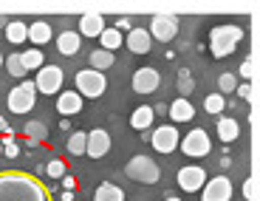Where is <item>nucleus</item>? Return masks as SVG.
Instances as JSON below:
<instances>
[{
    "mask_svg": "<svg viewBox=\"0 0 260 201\" xmlns=\"http://www.w3.org/2000/svg\"><path fill=\"white\" fill-rule=\"evenodd\" d=\"M204 110H207V113H215V117H221L223 110H226V99H223L218 91L207 94V97H204Z\"/></svg>",
    "mask_w": 260,
    "mask_h": 201,
    "instance_id": "obj_28",
    "label": "nucleus"
},
{
    "mask_svg": "<svg viewBox=\"0 0 260 201\" xmlns=\"http://www.w3.org/2000/svg\"><path fill=\"white\" fill-rule=\"evenodd\" d=\"M130 85H133V91H136V94H153V91H158V85H161V74H158L156 68L144 65V68L133 71Z\"/></svg>",
    "mask_w": 260,
    "mask_h": 201,
    "instance_id": "obj_11",
    "label": "nucleus"
},
{
    "mask_svg": "<svg viewBox=\"0 0 260 201\" xmlns=\"http://www.w3.org/2000/svg\"><path fill=\"white\" fill-rule=\"evenodd\" d=\"M3 130H6V133H9V130H12V128H9V119H3V117H0V133H3Z\"/></svg>",
    "mask_w": 260,
    "mask_h": 201,
    "instance_id": "obj_41",
    "label": "nucleus"
},
{
    "mask_svg": "<svg viewBox=\"0 0 260 201\" xmlns=\"http://www.w3.org/2000/svg\"><path fill=\"white\" fill-rule=\"evenodd\" d=\"M124 176L133 179V182H142V184H156L161 179V167H158L150 156H133L127 164H124Z\"/></svg>",
    "mask_w": 260,
    "mask_h": 201,
    "instance_id": "obj_2",
    "label": "nucleus"
},
{
    "mask_svg": "<svg viewBox=\"0 0 260 201\" xmlns=\"http://www.w3.org/2000/svg\"><path fill=\"white\" fill-rule=\"evenodd\" d=\"M147 34H150V40H158V43H170V40H176L178 17H176V14H153Z\"/></svg>",
    "mask_w": 260,
    "mask_h": 201,
    "instance_id": "obj_6",
    "label": "nucleus"
},
{
    "mask_svg": "<svg viewBox=\"0 0 260 201\" xmlns=\"http://www.w3.org/2000/svg\"><path fill=\"white\" fill-rule=\"evenodd\" d=\"M235 77H243L246 82H252V77H254V60H243L241 68H238V74H235Z\"/></svg>",
    "mask_w": 260,
    "mask_h": 201,
    "instance_id": "obj_33",
    "label": "nucleus"
},
{
    "mask_svg": "<svg viewBox=\"0 0 260 201\" xmlns=\"http://www.w3.org/2000/svg\"><path fill=\"white\" fill-rule=\"evenodd\" d=\"M238 136H241V125L235 122V119H229V117H221V119H218V139H221L226 148H229V145H232Z\"/></svg>",
    "mask_w": 260,
    "mask_h": 201,
    "instance_id": "obj_20",
    "label": "nucleus"
},
{
    "mask_svg": "<svg viewBox=\"0 0 260 201\" xmlns=\"http://www.w3.org/2000/svg\"><path fill=\"white\" fill-rule=\"evenodd\" d=\"M124 46H127L130 54H150L153 40H150L147 28H130L127 37H124Z\"/></svg>",
    "mask_w": 260,
    "mask_h": 201,
    "instance_id": "obj_13",
    "label": "nucleus"
},
{
    "mask_svg": "<svg viewBox=\"0 0 260 201\" xmlns=\"http://www.w3.org/2000/svg\"><path fill=\"white\" fill-rule=\"evenodd\" d=\"M20 63H23L26 71H40V68L46 65V60H43V51H40V48H28V51L20 54Z\"/></svg>",
    "mask_w": 260,
    "mask_h": 201,
    "instance_id": "obj_25",
    "label": "nucleus"
},
{
    "mask_svg": "<svg viewBox=\"0 0 260 201\" xmlns=\"http://www.w3.org/2000/svg\"><path fill=\"white\" fill-rule=\"evenodd\" d=\"M243 40V28L235 26V23H229V26H215L212 32H209V51H212V57H232L235 48H238V43Z\"/></svg>",
    "mask_w": 260,
    "mask_h": 201,
    "instance_id": "obj_1",
    "label": "nucleus"
},
{
    "mask_svg": "<svg viewBox=\"0 0 260 201\" xmlns=\"http://www.w3.org/2000/svg\"><path fill=\"white\" fill-rule=\"evenodd\" d=\"M108 150H111V133L105 128H93L85 133V156L102 159V156H108Z\"/></svg>",
    "mask_w": 260,
    "mask_h": 201,
    "instance_id": "obj_9",
    "label": "nucleus"
},
{
    "mask_svg": "<svg viewBox=\"0 0 260 201\" xmlns=\"http://www.w3.org/2000/svg\"><path fill=\"white\" fill-rule=\"evenodd\" d=\"M0 153H3V142H0Z\"/></svg>",
    "mask_w": 260,
    "mask_h": 201,
    "instance_id": "obj_44",
    "label": "nucleus"
},
{
    "mask_svg": "<svg viewBox=\"0 0 260 201\" xmlns=\"http://www.w3.org/2000/svg\"><path fill=\"white\" fill-rule=\"evenodd\" d=\"M59 182H62L65 193H74V187H77V179H74V176H68V173H65L62 179H59Z\"/></svg>",
    "mask_w": 260,
    "mask_h": 201,
    "instance_id": "obj_36",
    "label": "nucleus"
},
{
    "mask_svg": "<svg viewBox=\"0 0 260 201\" xmlns=\"http://www.w3.org/2000/svg\"><path fill=\"white\" fill-rule=\"evenodd\" d=\"M51 23L48 20H34L31 26H28V43H31V48H40V46H46L48 40H51Z\"/></svg>",
    "mask_w": 260,
    "mask_h": 201,
    "instance_id": "obj_16",
    "label": "nucleus"
},
{
    "mask_svg": "<svg viewBox=\"0 0 260 201\" xmlns=\"http://www.w3.org/2000/svg\"><path fill=\"white\" fill-rule=\"evenodd\" d=\"M28 37V26L23 23V20H9L6 23V40L12 43V46H20V43H26Z\"/></svg>",
    "mask_w": 260,
    "mask_h": 201,
    "instance_id": "obj_23",
    "label": "nucleus"
},
{
    "mask_svg": "<svg viewBox=\"0 0 260 201\" xmlns=\"http://www.w3.org/2000/svg\"><path fill=\"white\" fill-rule=\"evenodd\" d=\"M201 201H232V182L226 176L207 179L201 187Z\"/></svg>",
    "mask_w": 260,
    "mask_h": 201,
    "instance_id": "obj_8",
    "label": "nucleus"
},
{
    "mask_svg": "<svg viewBox=\"0 0 260 201\" xmlns=\"http://www.w3.org/2000/svg\"><path fill=\"white\" fill-rule=\"evenodd\" d=\"M99 43H102V51H119V48L124 46V37L122 32H116V28H105L102 34H99Z\"/></svg>",
    "mask_w": 260,
    "mask_h": 201,
    "instance_id": "obj_24",
    "label": "nucleus"
},
{
    "mask_svg": "<svg viewBox=\"0 0 260 201\" xmlns=\"http://www.w3.org/2000/svg\"><path fill=\"white\" fill-rule=\"evenodd\" d=\"M113 28H116V32L127 28V32H130V17H119V20H116V26H113Z\"/></svg>",
    "mask_w": 260,
    "mask_h": 201,
    "instance_id": "obj_39",
    "label": "nucleus"
},
{
    "mask_svg": "<svg viewBox=\"0 0 260 201\" xmlns=\"http://www.w3.org/2000/svg\"><path fill=\"white\" fill-rule=\"evenodd\" d=\"M235 94L241 99H246V102H252V97H254V88H252V82H238V88H235Z\"/></svg>",
    "mask_w": 260,
    "mask_h": 201,
    "instance_id": "obj_34",
    "label": "nucleus"
},
{
    "mask_svg": "<svg viewBox=\"0 0 260 201\" xmlns=\"http://www.w3.org/2000/svg\"><path fill=\"white\" fill-rule=\"evenodd\" d=\"M164 201H181V198H178V195H167Z\"/></svg>",
    "mask_w": 260,
    "mask_h": 201,
    "instance_id": "obj_42",
    "label": "nucleus"
},
{
    "mask_svg": "<svg viewBox=\"0 0 260 201\" xmlns=\"http://www.w3.org/2000/svg\"><path fill=\"white\" fill-rule=\"evenodd\" d=\"M65 148H68L71 156H85V130H74Z\"/></svg>",
    "mask_w": 260,
    "mask_h": 201,
    "instance_id": "obj_30",
    "label": "nucleus"
},
{
    "mask_svg": "<svg viewBox=\"0 0 260 201\" xmlns=\"http://www.w3.org/2000/svg\"><path fill=\"white\" fill-rule=\"evenodd\" d=\"M62 82H65V71L59 65H43L34 77V88L46 97H54V94L62 91Z\"/></svg>",
    "mask_w": 260,
    "mask_h": 201,
    "instance_id": "obj_4",
    "label": "nucleus"
},
{
    "mask_svg": "<svg viewBox=\"0 0 260 201\" xmlns=\"http://www.w3.org/2000/svg\"><path fill=\"white\" fill-rule=\"evenodd\" d=\"M37 105V91H23V88H12L9 91V110L12 113H28Z\"/></svg>",
    "mask_w": 260,
    "mask_h": 201,
    "instance_id": "obj_12",
    "label": "nucleus"
},
{
    "mask_svg": "<svg viewBox=\"0 0 260 201\" xmlns=\"http://www.w3.org/2000/svg\"><path fill=\"white\" fill-rule=\"evenodd\" d=\"M3 153H6L9 159H17V156H20V148L14 145V139H12V136L3 139Z\"/></svg>",
    "mask_w": 260,
    "mask_h": 201,
    "instance_id": "obj_35",
    "label": "nucleus"
},
{
    "mask_svg": "<svg viewBox=\"0 0 260 201\" xmlns=\"http://www.w3.org/2000/svg\"><path fill=\"white\" fill-rule=\"evenodd\" d=\"M85 105V99L79 97L77 91H59L57 94V110L62 113V117H74V113H79Z\"/></svg>",
    "mask_w": 260,
    "mask_h": 201,
    "instance_id": "obj_15",
    "label": "nucleus"
},
{
    "mask_svg": "<svg viewBox=\"0 0 260 201\" xmlns=\"http://www.w3.org/2000/svg\"><path fill=\"white\" fill-rule=\"evenodd\" d=\"M243 195H246L249 201L254 198V182H252V179H246V182H243Z\"/></svg>",
    "mask_w": 260,
    "mask_h": 201,
    "instance_id": "obj_37",
    "label": "nucleus"
},
{
    "mask_svg": "<svg viewBox=\"0 0 260 201\" xmlns=\"http://www.w3.org/2000/svg\"><path fill=\"white\" fill-rule=\"evenodd\" d=\"M178 148H181L184 156H189V159H204V156H209V150H212V142H209V133L204 128H192L187 136L178 142Z\"/></svg>",
    "mask_w": 260,
    "mask_h": 201,
    "instance_id": "obj_5",
    "label": "nucleus"
},
{
    "mask_svg": "<svg viewBox=\"0 0 260 201\" xmlns=\"http://www.w3.org/2000/svg\"><path fill=\"white\" fill-rule=\"evenodd\" d=\"M93 201H124V190L116 187L113 182H102L93 193Z\"/></svg>",
    "mask_w": 260,
    "mask_h": 201,
    "instance_id": "obj_22",
    "label": "nucleus"
},
{
    "mask_svg": "<svg viewBox=\"0 0 260 201\" xmlns=\"http://www.w3.org/2000/svg\"><path fill=\"white\" fill-rule=\"evenodd\" d=\"M235 88H238V77H235V74H221V77H218V94H235Z\"/></svg>",
    "mask_w": 260,
    "mask_h": 201,
    "instance_id": "obj_31",
    "label": "nucleus"
},
{
    "mask_svg": "<svg viewBox=\"0 0 260 201\" xmlns=\"http://www.w3.org/2000/svg\"><path fill=\"white\" fill-rule=\"evenodd\" d=\"M105 17L102 14H82L79 17V37H99V34L105 32Z\"/></svg>",
    "mask_w": 260,
    "mask_h": 201,
    "instance_id": "obj_17",
    "label": "nucleus"
},
{
    "mask_svg": "<svg viewBox=\"0 0 260 201\" xmlns=\"http://www.w3.org/2000/svg\"><path fill=\"white\" fill-rule=\"evenodd\" d=\"M176 88H178V97H181V99H187L189 94L195 91V79H192V74H189L187 68H181V71H178V77H176Z\"/></svg>",
    "mask_w": 260,
    "mask_h": 201,
    "instance_id": "obj_27",
    "label": "nucleus"
},
{
    "mask_svg": "<svg viewBox=\"0 0 260 201\" xmlns=\"http://www.w3.org/2000/svg\"><path fill=\"white\" fill-rule=\"evenodd\" d=\"M74 82H77V94L82 99H99L105 91H108V79H105V74L93 71V68H82V71H77Z\"/></svg>",
    "mask_w": 260,
    "mask_h": 201,
    "instance_id": "obj_3",
    "label": "nucleus"
},
{
    "mask_svg": "<svg viewBox=\"0 0 260 201\" xmlns=\"http://www.w3.org/2000/svg\"><path fill=\"white\" fill-rule=\"evenodd\" d=\"M23 133H26V142L31 145V148H37L40 142H46V136H48V128L40 119H28L26 125H23Z\"/></svg>",
    "mask_w": 260,
    "mask_h": 201,
    "instance_id": "obj_19",
    "label": "nucleus"
},
{
    "mask_svg": "<svg viewBox=\"0 0 260 201\" xmlns=\"http://www.w3.org/2000/svg\"><path fill=\"white\" fill-rule=\"evenodd\" d=\"M88 60H91V68H93V71H99V74L108 71V68L113 65V54L111 51H102V48L91 51V57H88Z\"/></svg>",
    "mask_w": 260,
    "mask_h": 201,
    "instance_id": "obj_26",
    "label": "nucleus"
},
{
    "mask_svg": "<svg viewBox=\"0 0 260 201\" xmlns=\"http://www.w3.org/2000/svg\"><path fill=\"white\" fill-rule=\"evenodd\" d=\"M46 173H48V179H62L65 176V162L62 159H51V162L46 164Z\"/></svg>",
    "mask_w": 260,
    "mask_h": 201,
    "instance_id": "obj_32",
    "label": "nucleus"
},
{
    "mask_svg": "<svg viewBox=\"0 0 260 201\" xmlns=\"http://www.w3.org/2000/svg\"><path fill=\"white\" fill-rule=\"evenodd\" d=\"M153 108L150 105H139L133 113H130V128H136V130H147L150 125H153Z\"/></svg>",
    "mask_w": 260,
    "mask_h": 201,
    "instance_id": "obj_21",
    "label": "nucleus"
},
{
    "mask_svg": "<svg viewBox=\"0 0 260 201\" xmlns=\"http://www.w3.org/2000/svg\"><path fill=\"white\" fill-rule=\"evenodd\" d=\"M20 88H23V91H37V88H34V79H23Z\"/></svg>",
    "mask_w": 260,
    "mask_h": 201,
    "instance_id": "obj_40",
    "label": "nucleus"
},
{
    "mask_svg": "<svg viewBox=\"0 0 260 201\" xmlns=\"http://www.w3.org/2000/svg\"><path fill=\"white\" fill-rule=\"evenodd\" d=\"M150 108H153V117H164V113H167V105H164V102H158V105H150Z\"/></svg>",
    "mask_w": 260,
    "mask_h": 201,
    "instance_id": "obj_38",
    "label": "nucleus"
},
{
    "mask_svg": "<svg viewBox=\"0 0 260 201\" xmlns=\"http://www.w3.org/2000/svg\"><path fill=\"white\" fill-rule=\"evenodd\" d=\"M3 65H6V71L12 74L14 79H26V68H23V63H20V54H9L6 60H3Z\"/></svg>",
    "mask_w": 260,
    "mask_h": 201,
    "instance_id": "obj_29",
    "label": "nucleus"
},
{
    "mask_svg": "<svg viewBox=\"0 0 260 201\" xmlns=\"http://www.w3.org/2000/svg\"><path fill=\"white\" fill-rule=\"evenodd\" d=\"M167 117L173 119L176 125H184V122H192L195 119V108H192V102L189 99H173V102L167 105Z\"/></svg>",
    "mask_w": 260,
    "mask_h": 201,
    "instance_id": "obj_14",
    "label": "nucleus"
},
{
    "mask_svg": "<svg viewBox=\"0 0 260 201\" xmlns=\"http://www.w3.org/2000/svg\"><path fill=\"white\" fill-rule=\"evenodd\" d=\"M176 182L184 193H201L204 182H207V173H204V167H198V164H184V167L178 170Z\"/></svg>",
    "mask_w": 260,
    "mask_h": 201,
    "instance_id": "obj_10",
    "label": "nucleus"
},
{
    "mask_svg": "<svg viewBox=\"0 0 260 201\" xmlns=\"http://www.w3.org/2000/svg\"><path fill=\"white\" fill-rule=\"evenodd\" d=\"M178 142H181V136H178V128L176 125H161V128H156L153 133H150V145H153V150L156 153H173V150H178Z\"/></svg>",
    "mask_w": 260,
    "mask_h": 201,
    "instance_id": "obj_7",
    "label": "nucleus"
},
{
    "mask_svg": "<svg viewBox=\"0 0 260 201\" xmlns=\"http://www.w3.org/2000/svg\"><path fill=\"white\" fill-rule=\"evenodd\" d=\"M0 68H3V51H0Z\"/></svg>",
    "mask_w": 260,
    "mask_h": 201,
    "instance_id": "obj_43",
    "label": "nucleus"
},
{
    "mask_svg": "<svg viewBox=\"0 0 260 201\" xmlns=\"http://www.w3.org/2000/svg\"><path fill=\"white\" fill-rule=\"evenodd\" d=\"M79 46H82V37H79L77 32H71V28L57 37V51L62 54V57H74V54L79 51Z\"/></svg>",
    "mask_w": 260,
    "mask_h": 201,
    "instance_id": "obj_18",
    "label": "nucleus"
}]
</instances>
